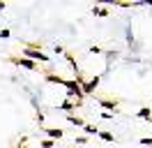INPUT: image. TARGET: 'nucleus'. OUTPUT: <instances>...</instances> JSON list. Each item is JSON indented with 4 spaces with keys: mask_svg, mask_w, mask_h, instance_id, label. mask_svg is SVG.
<instances>
[{
    "mask_svg": "<svg viewBox=\"0 0 152 148\" xmlns=\"http://www.w3.org/2000/svg\"><path fill=\"white\" fill-rule=\"evenodd\" d=\"M19 56H23V58H28V60H32V63H44V65H48V56L42 51V49H30V46H26V44H21V53Z\"/></svg>",
    "mask_w": 152,
    "mask_h": 148,
    "instance_id": "obj_1",
    "label": "nucleus"
},
{
    "mask_svg": "<svg viewBox=\"0 0 152 148\" xmlns=\"http://www.w3.org/2000/svg\"><path fill=\"white\" fill-rule=\"evenodd\" d=\"M12 65H16V67H26V70H37V63H32V60H28V58H23V56H10L7 58Z\"/></svg>",
    "mask_w": 152,
    "mask_h": 148,
    "instance_id": "obj_2",
    "label": "nucleus"
},
{
    "mask_svg": "<svg viewBox=\"0 0 152 148\" xmlns=\"http://www.w3.org/2000/svg\"><path fill=\"white\" fill-rule=\"evenodd\" d=\"M97 102H99V107H104L106 109V113H118V104H120V100H111V97H97Z\"/></svg>",
    "mask_w": 152,
    "mask_h": 148,
    "instance_id": "obj_3",
    "label": "nucleus"
},
{
    "mask_svg": "<svg viewBox=\"0 0 152 148\" xmlns=\"http://www.w3.org/2000/svg\"><path fill=\"white\" fill-rule=\"evenodd\" d=\"M99 88V76H95V79H90V81H86L83 86H81V92L83 95H92V92Z\"/></svg>",
    "mask_w": 152,
    "mask_h": 148,
    "instance_id": "obj_4",
    "label": "nucleus"
},
{
    "mask_svg": "<svg viewBox=\"0 0 152 148\" xmlns=\"http://www.w3.org/2000/svg\"><path fill=\"white\" fill-rule=\"evenodd\" d=\"M44 132H46V139H51V141H60V139H62V134H65V132H62V130L60 127H44Z\"/></svg>",
    "mask_w": 152,
    "mask_h": 148,
    "instance_id": "obj_5",
    "label": "nucleus"
},
{
    "mask_svg": "<svg viewBox=\"0 0 152 148\" xmlns=\"http://www.w3.org/2000/svg\"><path fill=\"white\" fill-rule=\"evenodd\" d=\"M44 79H46L48 83H60V86H65V81L67 79H62L60 74H53V72H48V74H44Z\"/></svg>",
    "mask_w": 152,
    "mask_h": 148,
    "instance_id": "obj_6",
    "label": "nucleus"
},
{
    "mask_svg": "<svg viewBox=\"0 0 152 148\" xmlns=\"http://www.w3.org/2000/svg\"><path fill=\"white\" fill-rule=\"evenodd\" d=\"M67 120H69L72 125H76V127H83V125H86V120L81 118V116H76V113H67Z\"/></svg>",
    "mask_w": 152,
    "mask_h": 148,
    "instance_id": "obj_7",
    "label": "nucleus"
},
{
    "mask_svg": "<svg viewBox=\"0 0 152 148\" xmlns=\"http://www.w3.org/2000/svg\"><path fill=\"white\" fill-rule=\"evenodd\" d=\"M60 109L65 111V113H72V111L76 109V104H74V100H69V97H65V102H62V107Z\"/></svg>",
    "mask_w": 152,
    "mask_h": 148,
    "instance_id": "obj_8",
    "label": "nucleus"
},
{
    "mask_svg": "<svg viewBox=\"0 0 152 148\" xmlns=\"http://www.w3.org/2000/svg\"><path fill=\"white\" fill-rule=\"evenodd\" d=\"M138 118H145V120H150L152 118V107H143V109H138V113H136Z\"/></svg>",
    "mask_w": 152,
    "mask_h": 148,
    "instance_id": "obj_9",
    "label": "nucleus"
},
{
    "mask_svg": "<svg viewBox=\"0 0 152 148\" xmlns=\"http://www.w3.org/2000/svg\"><path fill=\"white\" fill-rule=\"evenodd\" d=\"M92 14H95V16H108L111 9L108 7H92Z\"/></svg>",
    "mask_w": 152,
    "mask_h": 148,
    "instance_id": "obj_10",
    "label": "nucleus"
},
{
    "mask_svg": "<svg viewBox=\"0 0 152 148\" xmlns=\"http://www.w3.org/2000/svg\"><path fill=\"white\" fill-rule=\"evenodd\" d=\"M97 137H99V139H104V141H108V144H111V141H115V137L111 134V132H102V130L97 132Z\"/></svg>",
    "mask_w": 152,
    "mask_h": 148,
    "instance_id": "obj_11",
    "label": "nucleus"
},
{
    "mask_svg": "<svg viewBox=\"0 0 152 148\" xmlns=\"http://www.w3.org/2000/svg\"><path fill=\"white\" fill-rule=\"evenodd\" d=\"M83 130H86V134H95V137H97V132H99V130H97V125H88V123L83 125Z\"/></svg>",
    "mask_w": 152,
    "mask_h": 148,
    "instance_id": "obj_12",
    "label": "nucleus"
},
{
    "mask_svg": "<svg viewBox=\"0 0 152 148\" xmlns=\"http://www.w3.org/2000/svg\"><path fill=\"white\" fill-rule=\"evenodd\" d=\"M90 53L99 56V53H104V49H102V46H97V44H92V46H90Z\"/></svg>",
    "mask_w": 152,
    "mask_h": 148,
    "instance_id": "obj_13",
    "label": "nucleus"
},
{
    "mask_svg": "<svg viewBox=\"0 0 152 148\" xmlns=\"http://www.w3.org/2000/svg\"><path fill=\"white\" fill-rule=\"evenodd\" d=\"M56 146V141H51V139H42V148H53Z\"/></svg>",
    "mask_w": 152,
    "mask_h": 148,
    "instance_id": "obj_14",
    "label": "nucleus"
},
{
    "mask_svg": "<svg viewBox=\"0 0 152 148\" xmlns=\"http://www.w3.org/2000/svg\"><path fill=\"white\" fill-rule=\"evenodd\" d=\"M10 35H12V33L7 30V28H2V30H0V37H2V39H10Z\"/></svg>",
    "mask_w": 152,
    "mask_h": 148,
    "instance_id": "obj_15",
    "label": "nucleus"
},
{
    "mask_svg": "<svg viewBox=\"0 0 152 148\" xmlns=\"http://www.w3.org/2000/svg\"><path fill=\"white\" fill-rule=\"evenodd\" d=\"M74 144H78V146H83V144H88V137H76Z\"/></svg>",
    "mask_w": 152,
    "mask_h": 148,
    "instance_id": "obj_16",
    "label": "nucleus"
},
{
    "mask_svg": "<svg viewBox=\"0 0 152 148\" xmlns=\"http://www.w3.org/2000/svg\"><path fill=\"white\" fill-rule=\"evenodd\" d=\"M141 144H143V146H152V137H143Z\"/></svg>",
    "mask_w": 152,
    "mask_h": 148,
    "instance_id": "obj_17",
    "label": "nucleus"
},
{
    "mask_svg": "<svg viewBox=\"0 0 152 148\" xmlns=\"http://www.w3.org/2000/svg\"><path fill=\"white\" fill-rule=\"evenodd\" d=\"M14 148H28V146H26V144H21V141H19V144H16Z\"/></svg>",
    "mask_w": 152,
    "mask_h": 148,
    "instance_id": "obj_18",
    "label": "nucleus"
},
{
    "mask_svg": "<svg viewBox=\"0 0 152 148\" xmlns=\"http://www.w3.org/2000/svg\"><path fill=\"white\" fill-rule=\"evenodd\" d=\"M5 7H7V5H5V2H0V9H5Z\"/></svg>",
    "mask_w": 152,
    "mask_h": 148,
    "instance_id": "obj_19",
    "label": "nucleus"
}]
</instances>
